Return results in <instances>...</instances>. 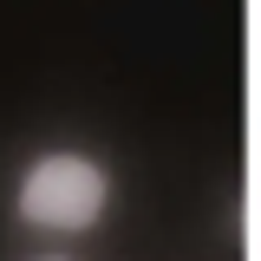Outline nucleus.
I'll return each mask as SVG.
<instances>
[{
    "label": "nucleus",
    "mask_w": 261,
    "mask_h": 261,
    "mask_svg": "<svg viewBox=\"0 0 261 261\" xmlns=\"http://www.w3.org/2000/svg\"><path fill=\"white\" fill-rule=\"evenodd\" d=\"M105 209V170L85 157H46L33 163L27 190H20V216L33 228H53V235H72L85 228Z\"/></svg>",
    "instance_id": "nucleus-1"
}]
</instances>
